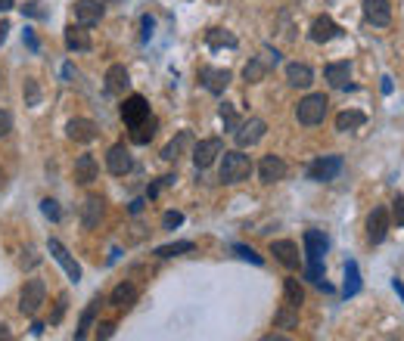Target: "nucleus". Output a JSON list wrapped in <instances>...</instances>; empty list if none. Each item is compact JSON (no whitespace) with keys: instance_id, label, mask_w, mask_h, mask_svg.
I'll list each match as a JSON object with an SVG mask.
<instances>
[{"instance_id":"b1692460","label":"nucleus","mask_w":404,"mask_h":341,"mask_svg":"<svg viewBox=\"0 0 404 341\" xmlns=\"http://www.w3.org/2000/svg\"><path fill=\"white\" fill-rule=\"evenodd\" d=\"M75 180L81 186H90L93 180H97V162H93V155H78L75 158Z\"/></svg>"},{"instance_id":"f257e3e1","label":"nucleus","mask_w":404,"mask_h":341,"mask_svg":"<svg viewBox=\"0 0 404 341\" xmlns=\"http://www.w3.org/2000/svg\"><path fill=\"white\" fill-rule=\"evenodd\" d=\"M221 155H224V162H221V183L234 186V183H240V180H246L252 174V158L243 155L240 149L221 152Z\"/></svg>"},{"instance_id":"de8ad7c7","label":"nucleus","mask_w":404,"mask_h":341,"mask_svg":"<svg viewBox=\"0 0 404 341\" xmlns=\"http://www.w3.org/2000/svg\"><path fill=\"white\" fill-rule=\"evenodd\" d=\"M25 43H28L32 50H38V38L32 34V28H25Z\"/></svg>"},{"instance_id":"4be33fe9","label":"nucleus","mask_w":404,"mask_h":341,"mask_svg":"<svg viewBox=\"0 0 404 341\" xmlns=\"http://www.w3.org/2000/svg\"><path fill=\"white\" fill-rule=\"evenodd\" d=\"M323 75H327V81L333 87H351V65L349 62H330L327 69H323Z\"/></svg>"},{"instance_id":"393cba45","label":"nucleus","mask_w":404,"mask_h":341,"mask_svg":"<svg viewBox=\"0 0 404 341\" xmlns=\"http://www.w3.org/2000/svg\"><path fill=\"white\" fill-rule=\"evenodd\" d=\"M367 125V115L358 112V109H345V112L336 115V130H342V134H349V130H358Z\"/></svg>"},{"instance_id":"ddd939ff","label":"nucleus","mask_w":404,"mask_h":341,"mask_svg":"<svg viewBox=\"0 0 404 341\" xmlns=\"http://www.w3.org/2000/svg\"><path fill=\"white\" fill-rule=\"evenodd\" d=\"M386 236H389V211L386 208H373L370 217H367V239L373 245H379Z\"/></svg>"},{"instance_id":"412c9836","label":"nucleus","mask_w":404,"mask_h":341,"mask_svg":"<svg viewBox=\"0 0 404 341\" xmlns=\"http://www.w3.org/2000/svg\"><path fill=\"white\" fill-rule=\"evenodd\" d=\"M100 217H103V199H100V195H90V199L81 205V227L93 230L100 223Z\"/></svg>"},{"instance_id":"7c9ffc66","label":"nucleus","mask_w":404,"mask_h":341,"mask_svg":"<svg viewBox=\"0 0 404 341\" xmlns=\"http://www.w3.org/2000/svg\"><path fill=\"white\" fill-rule=\"evenodd\" d=\"M358 288H361V270H358L355 260H349V264H345V286H342V295H345V298H351V295H358Z\"/></svg>"},{"instance_id":"5701e85b","label":"nucleus","mask_w":404,"mask_h":341,"mask_svg":"<svg viewBox=\"0 0 404 341\" xmlns=\"http://www.w3.org/2000/svg\"><path fill=\"white\" fill-rule=\"evenodd\" d=\"M286 81H290L292 87H311V81H314L311 65H305V62H290V65H286Z\"/></svg>"},{"instance_id":"423d86ee","label":"nucleus","mask_w":404,"mask_h":341,"mask_svg":"<svg viewBox=\"0 0 404 341\" xmlns=\"http://www.w3.org/2000/svg\"><path fill=\"white\" fill-rule=\"evenodd\" d=\"M264 130H268V125H264L262 118L240 121V127L234 130V140H236V146H240V149H249V146H255V143L262 140Z\"/></svg>"},{"instance_id":"7ed1b4c3","label":"nucleus","mask_w":404,"mask_h":341,"mask_svg":"<svg viewBox=\"0 0 404 341\" xmlns=\"http://www.w3.org/2000/svg\"><path fill=\"white\" fill-rule=\"evenodd\" d=\"M342 168H345L342 155H321L308 165V180H314V183H330V180H336L339 174H342Z\"/></svg>"},{"instance_id":"6e6552de","label":"nucleus","mask_w":404,"mask_h":341,"mask_svg":"<svg viewBox=\"0 0 404 341\" xmlns=\"http://www.w3.org/2000/svg\"><path fill=\"white\" fill-rule=\"evenodd\" d=\"M106 168H109V174H115V177H125V174L134 168V158L125 143H115V146L106 152Z\"/></svg>"},{"instance_id":"72a5a7b5","label":"nucleus","mask_w":404,"mask_h":341,"mask_svg":"<svg viewBox=\"0 0 404 341\" xmlns=\"http://www.w3.org/2000/svg\"><path fill=\"white\" fill-rule=\"evenodd\" d=\"M187 251H193L190 239H184V242H171V245H159L156 258H175V255H187Z\"/></svg>"},{"instance_id":"20e7f679","label":"nucleus","mask_w":404,"mask_h":341,"mask_svg":"<svg viewBox=\"0 0 404 341\" xmlns=\"http://www.w3.org/2000/svg\"><path fill=\"white\" fill-rule=\"evenodd\" d=\"M44 298H47V286L41 279H28L22 286V295H19V310L25 316H38V310L44 307Z\"/></svg>"},{"instance_id":"f8f14e48","label":"nucleus","mask_w":404,"mask_h":341,"mask_svg":"<svg viewBox=\"0 0 404 341\" xmlns=\"http://www.w3.org/2000/svg\"><path fill=\"white\" fill-rule=\"evenodd\" d=\"M199 81L206 84V90L224 93L227 84H230V71L227 69H215V65H202V69H199Z\"/></svg>"},{"instance_id":"2f4dec72","label":"nucleus","mask_w":404,"mask_h":341,"mask_svg":"<svg viewBox=\"0 0 404 341\" xmlns=\"http://www.w3.org/2000/svg\"><path fill=\"white\" fill-rule=\"evenodd\" d=\"M97 307H100V298H93V301L88 304V310L81 314V323H78L75 338H88V332H90V326H93V316H97Z\"/></svg>"},{"instance_id":"79ce46f5","label":"nucleus","mask_w":404,"mask_h":341,"mask_svg":"<svg viewBox=\"0 0 404 341\" xmlns=\"http://www.w3.org/2000/svg\"><path fill=\"white\" fill-rule=\"evenodd\" d=\"M13 130V118H10V112H4V109H0V140H4L6 134H10Z\"/></svg>"},{"instance_id":"4468645a","label":"nucleus","mask_w":404,"mask_h":341,"mask_svg":"<svg viewBox=\"0 0 404 341\" xmlns=\"http://www.w3.org/2000/svg\"><path fill=\"white\" fill-rule=\"evenodd\" d=\"M364 19L377 28H386L392 22V6L389 0H364Z\"/></svg>"},{"instance_id":"e433bc0d","label":"nucleus","mask_w":404,"mask_h":341,"mask_svg":"<svg viewBox=\"0 0 404 341\" xmlns=\"http://www.w3.org/2000/svg\"><path fill=\"white\" fill-rule=\"evenodd\" d=\"M234 251H236V258L252 260V264H255V267H262V264H264V258H262V255H255V251H252L249 245H234Z\"/></svg>"},{"instance_id":"5fc2aeb1","label":"nucleus","mask_w":404,"mask_h":341,"mask_svg":"<svg viewBox=\"0 0 404 341\" xmlns=\"http://www.w3.org/2000/svg\"><path fill=\"white\" fill-rule=\"evenodd\" d=\"M6 10H13V0H0V13H6Z\"/></svg>"},{"instance_id":"864d4df0","label":"nucleus","mask_w":404,"mask_h":341,"mask_svg":"<svg viewBox=\"0 0 404 341\" xmlns=\"http://www.w3.org/2000/svg\"><path fill=\"white\" fill-rule=\"evenodd\" d=\"M32 335H44V323H34L32 326Z\"/></svg>"},{"instance_id":"a878e982","label":"nucleus","mask_w":404,"mask_h":341,"mask_svg":"<svg viewBox=\"0 0 404 341\" xmlns=\"http://www.w3.org/2000/svg\"><path fill=\"white\" fill-rule=\"evenodd\" d=\"M156 130H159V121L149 115V118H143L140 125L131 127V143H137V146H147V143L156 137Z\"/></svg>"},{"instance_id":"a19ab883","label":"nucleus","mask_w":404,"mask_h":341,"mask_svg":"<svg viewBox=\"0 0 404 341\" xmlns=\"http://www.w3.org/2000/svg\"><path fill=\"white\" fill-rule=\"evenodd\" d=\"M22 16H32V19H44L47 13L41 10V4H38V0H32V4H25V6H22Z\"/></svg>"},{"instance_id":"58836bf2","label":"nucleus","mask_w":404,"mask_h":341,"mask_svg":"<svg viewBox=\"0 0 404 341\" xmlns=\"http://www.w3.org/2000/svg\"><path fill=\"white\" fill-rule=\"evenodd\" d=\"M180 223H184V214H180V211H165V217H162L165 230H175V227H180Z\"/></svg>"},{"instance_id":"a18cd8bd","label":"nucleus","mask_w":404,"mask_h":341,"mask_svg":"<svg viewBox=\"0 0 404 341\" xmlns=\"http://www.w3.org/2000/svg\"><path fill=\"white\" fill-rule=\"evenodd\" d=\"M62 314H66V295H60V304H56V314L50 316V323H60Z\"/></svg>"},{"instance_id":"37998d69","label":"nucleus","mask_w":404,"mask_h":341,"mask_svg":"<svg viewBox=\"0 0 404 341\" xmlns=\"http://www.w3.org/2000/svg\"><path fill=\"white\" fill-rule=\"evenodd\" d=\"M392 214H395V221L404 227V195H398V199L392 202Z\"/></svg>"},{"instance_id":"c9c22d12","label":"nucleus","mask_w":404,"mask_h":341,"mask_svg":"<svg viewBox=\"0 0 404 341\" xmlns=\"http://www.w3.org/2000/svg\"><path fill=\"white\" fill-rule=\"evenodd\" d=\"M218 115H221V121H224V130H230V134H234V130L240 127V115L234 112V106H230V103H221Z\"/></svg>"},{"instance_id":"c85d7f7f","label":"nucleus","mask_w":404,"mask_h":341,"mask_svg":"<svg viewBox=\"0 0 404 341\" xmlns=\"http://www.w3.org/2000/svg\"><path fill=\"white\" fill-rule=\"evenodd\" d=\"M206 43L212 50H218V47H230V50H234L236 47V34L227 32V28H212V32L206 34Z\"/></svg>"},{"instance_id":"aec40b11","label":"nucleus","mask_w":404,"mask_h":341,"mask_svg":"<svg viewBox=\"0 0 404 341\" xmlns=\"http://www.w3.org/2000/svg\"><path fill=\"white\" fill-rule=\"evenodd\" d=\"M128 87H131V75H128V69H125V65H112V69L106 71V90L119 97V93L128 90Z\"/></svg>"},{"instance_id":"6e6d98bb","label":"nucleus","mask_w":404,"mask_h":341,"mask_svg":"<svg viewBox=\"0 0 404 341\" xmlns=\"http://www.w3.org/2000/svg\"><path fill=\"white\" fill-rule=\"evenodd\" d=\"M0 338H10V329H6L4 323H0Z\"/></svg>"},{"instance_id":"f3484780","label":"nucleus","mask_w":404,"mask_h":341,"mask_svg":"<svg viewBox=\"0 0 404 341\" xmlns=\"http://www.w3.org/2000/svg\"><path fill=\"white\" fill-rule=\"evenodd\" d=\"M66 134H69V140H75V143H93L97 140V125H93L90 118H72L66 125Z\"/></svg>"},{"instance_id":"ea45409f","label":"nucleus","mask_w":404,"mask_h":341,"mask_svg":"<svg viewBox=\"0 0 404 341\" xmlns=\"http://www.w3.org/2000/svg\"><path fill=\"white\" fill-rule=\"evenodd\" d=\"M41 211H44V217H50V221H60V205H56L53 199L41 202Z\"/></svg>"},{"instance_id":"09e8293b","label":"nucleus","mask_w":404,"mask_h":341,"mask_svg":"<svg viewBox=\"0 0 404 341\" xmlns=\"http://www.w3.org/2000/svg\"><path fill=\"white\" fill-rule=\"evenodd\" d=\"M382 93H392V78L382 75Z\"/></svg>"},{"instance_id":"c756f323","label":"nucleus","mask_w":404,"mask_h":341,"mask_svg":"<svg viewBox=\"0 0 404 341\" xmlns=\"http://www.w3.org/2000/svg\"><path fill=\"white\" fill-rule=\"evenodd\" d=\"M274 323H277L280 329H299V307H292V304H283V307L274 314Z\"/></svg>"},{"instance_id":"3c124183","label":"nucleus","mask_w":404,"mask_h":341,"mask_svg":"<svg viewBox=\"0 0 404 341\" xmlns=\"http://www.w3.org/2000/svg\"><path fill=\"white\" fill-rule=\"evenodd\" d=\"M392 288L401 295V301H404V282H401V279H392Z\"/></svg>"},{"instance_id":"f03ea898","label":"nucleus","mask_w":404,"mask_h":341,"mask_svg":"<svg viewBox=\"0 0 404 341\" xmlns=\"http://www.w3.org/2000/svg\"><path fill=\"white\" fill-rule=\"evenodd\" d=\"M327 106H330V99L323 97V93H308V97L299 99V106H295V118H299V125L314 127V125H321V121H323Z\"/></svg>"},{"instance_id":"0eeeda50","label":"nucleus","mask_w":404,"mask_h":341,"mask_svg":"<svg viewBox=\"0 0 404 341\" xmlns=\"http://www.w3.org/2000/svg\"><path fill=\"white\" fill-rule=\"evenodd\" d=\"M302 242H305V260H308V264H323L327 249H330V239L323 236L321 230H308Z\"/></svg>"},{"instance_id":"1a4fd4ad","label":"nucleus","mask_w":404,"mask_h":341,"mask_svg":"<svg viewBox=\"0 0 404 341\" xmlns=\"http://www.w3.org/2000/svg\"><path fill=\"white\" fill-rule=\"evenodd\" d=\"M47 249H50V255L56 258V264H60L62 270L69 273V279H72V282H78V279H81V267H78V260L69 255V249L60 242V239H50V242H47Z\"/></svg>"},{"instance_id":"6ab92c4d","label":"nucleus","mask_w":404,"mask_h":341,"mask_svg":"<svg viewBox=\"0 0 404 341\" xmlns=\"http://www.w3.org/2000/svg\"><path fill=\"white\" fill-rule=\"evenodd\" d=\"M339 32H342V28H339L330 16H317V19L311 22V41H314V43L333 41V38H339Z\"/></svg>"},{"instance_id":"bb28decb","label":"nucleus","mask_w":404,"mask_h":341,"mask_svg":"<svg viewBox=\"0 0 404 341\" xmlns=\"http://www.w3.org/2000/svg\"><path fill=\"white\" fill-rule=\"evenodd\" d=\"M66 47H69V50H81V53L93 47V43H90V34L84 32V25H69V28H66Z\"/></svg>"},{"instance_id":"603ef678","label":"nucleus","mask_w":404,"mask_h":341,"mask_svg":"<svg viewBox=\"0 0 404 341\" xmlns=\"http://www.w3.org/2000/svg\"><path fill=\"white\" fill-rule=\"evenodd\" d=\"M6 32H10V22H0V43L6 41Z\"/></svg>"},{"instance_id":"9d476101","label":"nucleus","mask_w":404,"mask_h":341,"mask_svg":"<svg viewBox=\"0 0 404 341\" xmlns=\"http://www.w3.org/2000/svg\"><path fill=\"white\" fill-rule=\"evenodd\" d=\"M271 255L286 267V270H299V245L292 239H274L271 242Z\"/></svg>"},{"instance_id":"49530a36","label":"nucleus","mask_w":404,"mask_h":341,"mask_svg":"<svg viewBox=\"0 0 404 341\" xmlns=\"http://www.w3.org/2000/svg\"><path fill=\"white\" fill-rule=\"evenodd\" d=\"M62 78H66V81H75V78H78V71H75V65H72V62L62 65Z\"/></svg>"},{"instance_id":"f704fd0d","label":"nucleus","mask_w":404,"mask_h":341,"mask_svg":"<svg viewBox=\"0 0 404 341\" xmlns=\"http://www.w3.org/2000/svg\"><path fill=\"white\" fill-rule=\"evenodd\" d=\"M264 75H268V65H264L262 60H249L246 69H243V78H246L249 84H258Z\"/></svg>"},{"instance_id":"2eb2a0df","label":"nucleus","mask_w":404,"mask_h":341,"mask_svg":"<svg viewBox=\"0 0 404 341\" xmlns=\"http://www.w3.org/2000/svg\"><path fill=\"white\" fill-rule=\"evenodd\" d=\"M258 177H262V183H277V180L286 177V162L280 155H264L262 165H258Z\"/></svg>"},{"instance_id":"c03bdc74","label":"nucleus","mask_w":404,"mask_h":341,"mask_svg":"<svg viewBox=\"0 0 404 341\" xmlns=\"http://www.w3.org/2000/svg\"><path fill=\"white\" fill-rule=\"evenodd\" d=\"M97 335L100 338H112L115 335V323H100L97 326Z\"/></svg>"},{"instance_id":"8fccbe9b","label":"nucleus","mask_w":404,"mask_h":341,"mask_svg":"<svg viewBox=\"0 0 404 341\" xmlns=\"http://www.w3.org/2000/svg\"><path fill=\"white\" fill-rule=\"evenodd\" d=\"M143 211V199H134L131 202V214H140Z\"/></svg>"},{"instance_id":"4c0bfd02","label":"nucleus","mask_w":404,"mask_h":341,"mask_svg":"<svg viewBox=\"0 0 404 341\" xmlns=\"http://www.w3.org/2000/svg\"><path fill=\"white\" fill-rule=\"evenodd\" d=\"M38 99H41L38 81H34V78H28V81H25V103L28 106H38Z\"/></svg>"},{"instance_id":"dca6fc26","label":"nucleus","mask_w":404,"mask_h":341,"mask_svg":"<svg viewBox=\"0 0 404 341\" xmlns=\"http://www.w3.org/2000/svg\"><path fill=\"white\" fill-rule=\"evenodd\" d=\"M103 19V6H100V0H78L75 4V22L84 28L97 25V22Z\"/></svg>"},{"instance_id":"9b49d317","label":"nucleus","mask_w":404,"mask_h":341,"mask_svg":"<svg viewBox=\"0 0 404 341\" xmlns=\"http://www.w3.org/2000/svg\"><path fill=\"white\" fill-rule=\"evenodd\" d=\"M143 118H149V103L143 97H128L125 103H121V121H125L128 127H134V125H140Z\"/></svg>"},{"instance_id":"39448f33","label":"nucleus","mask_w":404,"mask_h":341,"mask_svg":"<svg viewBox=\"0 0 404 341\" xmlns=\"http://www.w3.org/2000/svg\"><path fill=\"white\" fill-rule=\"evenodd\" d=\"M221 152H224V143H221L218 137H208V140L193 143V165H196V171H206Z\"/></svg>"},{"instance_id":"cd10ccee","label":"nucleus","mask_w":404,"mask_h":341,"mask_svg":"<svg viewBox=\"0 0 404 341\" xmlns=\"http://www.w3.org/2000/svg\"><path fill=\"white\" fill-rule=\"evenodd\" d=\"M184 146H193V137H190V130H180V134H177V140H171L168 146L162 149V158H165V162H177V158H180V152H184Z\"/></svg>"},{"instance_id":"473e14b6","label":"nucleus","mask_w":404,"mask_h":341,"mask_svg":"<svg viewBox=\"0 0 404 341\" xmlns=\"http://www.w3.org/2000/svg\"><path fill=\"white\" fill-rule=\"evenodd\" d=\"M283 295H286V304H292V307H302V301H305V288L299 286V279H286Z\"/></svg>"},{"instance_id":"a211bd4d","label":"nucleus","mask_w":404,"mask_h":341,"mask_svg":"<svg viewBox=\"0 0 404 341\" xmlns=\"http://www.w3.org/2000/svg\"><path fill=\"white\" fill-rule=\"evenodd\" d=\"M137 298H140V292H137L134 282H119V286L112 288V295H109L112 307H119V310H131L137 304Z\"/></svg>"}]
</instances>
